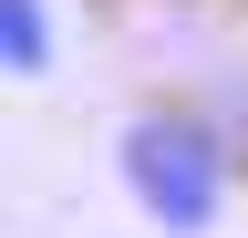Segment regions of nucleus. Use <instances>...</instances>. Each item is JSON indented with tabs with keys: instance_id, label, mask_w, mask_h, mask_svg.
Instances as JSON below:
<instances>
[{
	"instance_id": "obj_2",
	"label": "nucleus",
	"mask_w": 248,
	"mask_h": 238,
	"mask_svg": "<svg viewBox=\"0 0 248 238\" xmlns=\"http://www.w3.org/2000/svg\"><path fill=\"white\" fill-rule=\"evenodd\" d=\"M0 73L11 83H42L52 73V11L42 0H0Z\"/></svg>"
},
{
	"instance_id": "obj_1",
	"label": "nucleus",
	"mask_w": 248,
	"mask_h": 238,
	"mask_svg": "<svg viewBox=\"0 0 248 238\" xmlns=\"http://www.w3.org/2000/svg\"><path fill=\"white\" fill-rule=\"evenodd\" d=\"M114 176H124V197H135V218L145 228H166V238H207L217 218H228V135L207 125V114H186V104H145V114H124V135H114Z\"/></svg>"
}]
</instances>
